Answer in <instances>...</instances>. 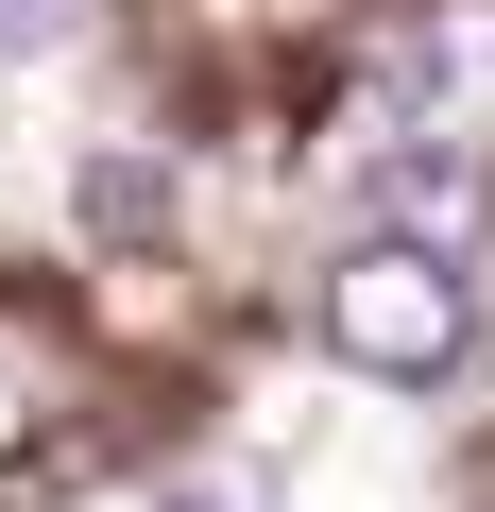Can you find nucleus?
<instances>
[{"instance_id": "1", "label": "nucleus", "mask_w": 495, "mask_h": 512, "mask_svg": "<svg viewBox=\"0 0 495 512\" xmlns=\"http://www.w3.org/2000/svg\"><path fill=\"white\" fill-rule=\"evenodd\" d=\"M325 359H359V376H393V393H444V376L478 359L461 256H427V239H359L342 274H325Z\"/></svg>"}, {"instance_id": "2", "label": "nucleus", "mask_w": 495, "mask_h": 512, "mask_svg": "<svg viewBox=\"0 0 495 512\" xmlns=\"http://www.w3.org/2000/svg\"><path fill=\"white\" fill-rule=\"evenodd\" d=\"M478 205H495V188H478V154H461V137H410V154L376 171V239H427V256H478Z\"/></svg>"}, {"instance_id": "3", "label": "nucleus", "mask_w": 495, "mask_h": 512, "mask_svg": "<svg viewBox=\"0 0 495 512\" xmlns=\"http://www.w3.org/2000/svg\"><path fill=\"white\" fill-rule=\"evenodd\" d=\"M154 205H171V188H154L137 154H86V222H120V239H154Z\"/></svg>"}, {"instance_id": "4", "label": "nucleus", "mask_w": 495, "mask_h": 512, "mask_svg": "<svg viewBox=\"0 0 495 512\" xmlns=\"http://www.w3.org/2000/svg\"><path fill=\"white\" fill-rule=\"evenodd\" d=\"M18 35H52V0H0V52H18Z\"/></svg>"}, {"instance_id": "5", "label": "nucleus", "mask_w": 495, "mask_h": 512, "mask_svg": "<svg viewBox=\"0 0 495 512\" xmlns=\"http://www.w3.org/2000/svg\"><path fill=\"white\" fill-rule=\"evenodd\" d=\"M171 512H222V495H171Z\"/></svg>"}]
</instances>
